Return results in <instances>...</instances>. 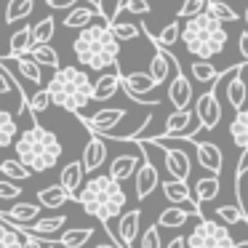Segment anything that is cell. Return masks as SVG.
I'll use <instances>...</instances> for the list:
<instances>
[{"mask_svg":"<svg viewBox=\"0 0 248 248\" xmlns=\"http://www.w3.org/2000/svg\"><path fill=\"white\" fill-rule=\"evenodd\" d=\"M72 200H78L91 219H99L104 224V221L123 214L128 198H125L120 182H115L109 173H104V176H91L88 182H83L78 192L72 195Z\"/></svg>","mask_w":248,"mask_h":248,"instance_id":"6da1fadb","label":"cell"},{"mask_svg":"<svg viewBox=\"0 0 248 248\" xmlns=\"http://www.w3.org/2000/svg\"><path fill=\"white\" fill-rule=\"evenodd\" d=\"M107 19H102V24L88 22L86 27H80V35L72 43L80 67L86 70H109L118 62L120 54V40H115V35L109 32Z\"/></svg>","mask_w":248,"mask_h":248,"instance_id":"7a4b0ae2","label":"cell"},{"mask_svg":"<svg viewBox=\"0 0 248 248\" xmlns=\"http://www.w3.org/2000/svg\"><path fill=\"white\" fill-rule=\"evenodd\" d=\"M16 141V160L30 168V173H43L56 166L62 157V141L54 131L43 128L38 120H32L27 131L19 134Z\"/></svg>","mask_w":248,"mask_h":248,"instance_id":"3957f363","label":"cell"},{"mask_svg":"<svg viewBox=\"0 0 248 248\" xmlns=\"http://www.w3.org/2000/svg\"><path fill=\"white\" fill-rule=\"evenodd\" d=\"M51 96V104L62 107L64 112H83L88 104L93 102V83L86 70L78 67H56L54 78L46 86Z\"/></svg>","mask_w":248,"mask_h":248,"instance_id":"277c9868","label":"cell"},{"mask_svg":"<svg viewBox=\"0 0 248 248\" xmlns=\"http://www.w3.org/2000/svg\"><path fill=\"white\" fill-rule=\"evenodd\" d=\"M227 27L214 19L208 11H200L195 16H189L179 30V40L187 46V51L195 59H214L216 54H221L227 46Z\"/></svg>","mask_w":248,"mask_h":248,"instance_id":"5b68a950","label":"cell"},{"mask_svg":"<svg viewBox=\"0 0 248 248\" xmlns=\"http://www.w3.org/2000/svg\"><path fill=\"white\" fill-rule=\"evenodd\" d=\"M184 240H187V248H232L235 237L230 235L227 224L200 216V221L192 227V232Z\"/></svg>","mask_w":248,"mask_h":248,"instance_id":"8992f818","label":"cell"},{"mask_svg":"<svg viewBox=\"0 0 248 248\" xmlns=\"http://www.w3.org/2000/svg\"><path fill=\"white\" fill-rule=\"evenodd\" d=\"M131 179H134L136 200H147L157 189V184H160V171H157V166L152 163V157L147 155L144 147H141V160H139V166H136V171H134V176H131Z\"/></svg>","mask_w":248,"mask_h":248,"instance_id":"52a82bcc","label":"cell"},{"mask_svg":"<svg viewBox=\"0 0 248 248\" xmlns=\"http://www.w3.org/2000/svg\"><path fill=\"white\" fill-rule=\"evenodd\" d=\"M120 88L128 93L131 102L144 104V107H157V96L155 99H144V93L155 91V80L150 78V72H128V75H120Z\"/></svg>","mask_w":248,"mask_h":248,"instance_id":"ba28073f","label":"cell"},{"mask_svg":"<svg viewBox=\"0 0 248 248\" xmlns=\"http://www.w3.org/2000/svg\"><path fill=\"white\" fill-rule=\"evenodd\" d=\"M195 115H198V128L200 131H214L221 120V102H219V93L211 88V91H203L195 102Z\"/></svg>","mask_w":248,"mask_h":248,"instance_id":"9c48e42d","label":"cell"},{"mask_svg":"<svg viewBox=\"0 0 248 248\" xmlns=\"http://www.w3.org/2000/svg\"><path fill=\"white\" fill-rule=\"evenodd\" d=\"M80 118V123L86 125L91 134H96V136H104L107 131H115V125L120 123V120L125 118V109H112V107H102V109H96V112L88 118L86 112H80L78 115Z\"/></svg>","mask_w":248,"mask_h":248,"instance_id":"30bf717a","label":"cell"},{"mask_svg":"<svg viewBox=\"0 0 248 248\" xmlns=\"http://www.w3.org/2000/svg\"><path fill=\"white\" fill-rule=\"evenodd\" d=\"M144 139V136H141ZM152 141V139H150ZM155 147H160L163 150V163H166V171L171 179H182V182H187L189 171H192V160H189V155L184 150H168V147L157 144V141H152Z\"/></svg>","mask_w":248,"mask_h":248,"instance_id":"8fae6325","label":"cell"},{"mask_svg":"<svg viewBox=\"0 0 248 248\" xmlns=\"http://www.w3.org/2000/svg\"><path fill=\"white\" fill-rule=\"evenodd\" d=\"M139 160H141V147H139V141H136V150H134V152H123V155H115V157H112L107 173L115 179V182H125V179L134 176Z\"/></svg>","mask_w":248,"mask_h":248,"instance_id":"7c38bea8","label":"cell"},{"mask_svg":"<svg viewBox=\"0 0 248 248\" xmlns=\"http://www.w3.org/2000/svg\"><path fill=\"white\" fill-rule=\"evenodd\" d=\"M189 141L198 147V163H200V168H205V171L219 173V176H221L224 157H221L219 144H214V141H198V139H189Z\"/></svg>","mask_w":248,"mask_h":248,"instance_id":"4fadbf2b","label":"cell"},{"mask_svg":"<svg viewBox=\"0 0 248 248\" xmlns=\"http://www.w3.org/2000/svg\"><path fill=\"white\" fill-rule=\"evenodd\" d=\"M107 160V144L102 141V136H91L88 144L83 147V173H96L102 168V163Z\"/></svg>","mask_w":248,"mask_h":248,"instance_id":"5bb4252c","label":"cell"},{"mask_svg":"<svg viewBox=\"0 0 248 248\" xmlns=\"http://www.w3.org/2000/svg\"><path fill=\"white\" fill-rule=\"evenodd\" d=\"M120 67L118 62L112 64V72H104V75H99L96 80H93V102H107V99H112L115 93L120 91Z\"/></svg>","mask_w":248,"mask_h":248,"instance_id":"9a60e30c","label":"cell"},{"mask_svg":"<svg viewBox=\"0 0 248 248\" xmlns=\"http://www.w3.org/2000/svg\"><path fill=\"white\" fill-rule=\"evenodd\" d=\"M168 102L173 104V109H184L192 102V83L187 80V75L182 70H176L173 80L168 83Z\"/></svg>","mask_w":248,"mask_h":248,"instance_id":"2e32d148","label":"cell"},{"mask_svg":"<svg viewBox=\"0 0 248 248\" xmlns=\"http://www.w3.org/2000/svg\"><path fill=\"white\" fill-rule=\"evenodd\" d=\"M139 221H141V208L123 211V214H120L118 235H120V243H123L125 248H134V240L139 237Z\"/></svg>","mask_w":248,"mask_h":248,"instance_id":"e0dca14e","label":"cell"},{"mask_svg":"<svg viewBox=\"0 0 248 248\" xmlns=\"http://www.w3.org/2000/svg\"><path fill=\"white\" fill-rule=\"evenodd\" d=\"M243 70H248V62L240 64V67H235V72L230 75V83H227V99H230V104L235 109L246 107V99H248V86H246V80L240 78Z\"/></svg>","mask_w":248,"mask_h":248,"instance_id":"ac0fdd59","label":"cell"},{"mask_svg":"<svg viewBox=\"0 0 248 248\" xmlns=\"http://www.w3.org/2000/svg\"><path fill=\"white\" fill-rule=\"evenodd\" d=\"M192 118H195V112H192L189 107L173 109V112L166 118V128H163V134H157V136H171V139H179V136H182L184 131L189 128Z\"/></svg>","mask_w":248,"mask_h":248,"instance_id":"d6986e66","label":"cell"},{"mask_svg":"<svg viewBox=\"0 0 248 248\" xmlns=\"http://www.w3.org/2000/svg\"><path fill=\"white\" fill-rule=\"evenodd\" d=\"M189 192H192V200H195V203H208V200L219 198V192H221V179H219V173L198 179V182H195V187L189 189Z\"/></svg>","mask_w":248,"mask_h":248,"instance_id":"ffe728a7","label":"cell"},{"mask_svg":"<svg viewBox=\"0 0 248 248\" xmlns=\"http://www.w3.org/2000/svg\"><path fill=\"white\" fill-rule=\"evenodd\" d=\"M141 27V35H147V38L152 40L155 46H160V48H171V46H176V40H179V30H182V22L179 19H173L171 24H166V27L160 30V35H155L147 24H139Z\"/></svg>","mask_w":248,"mask_h":248,"instance_id":"44dd1931","label":"cell"},{"mask_svg":"<svg viewBox=\"0 0 248 248\" xmlns=\"http://www.w3.org/2000/svg\"><path fill=\"white\" fill-rule=\"evenodd\" d=\"M171 54H168L166 48H160V46H155V56H152L150 62V78L155 80V86H163V83L168 80V75H171Z\"/></svg>","mask_w":248,"mask_h":248,"instance_id":"7402d4cb","label":"cell"},{"mask_svg":"<svg viewBox=\"0 0 248 248\" xmlns=\"http://www.w3.org/2000/svg\"><path fill=\"white\" fill-rule=\"evenodd\" d=\"M93 16H107V11H104L102 6H96V3H93L91 8H88V6L72 8V11L64 16V27H70V30H80V27H86L88 22H93Z\"/></svg>","mask_w":248,"mask_h":248,"instance_id":"603a6c76","label":"cell"},{"mask_svg":"<svg viewBox=\"0 0 248 248\" xmlns=\"http://www.w3.org/2000/svg\"><path fill=\"white\" fill-rule=\"evenodd\" d=\"M6 59H8V62H14V64H16V70L22 72V78H27L30 83H35V86H40V83H43V70H40V64L27 54V51H24V54L6 56Z\"/></svg>","mask_w":248,"mask_h":248,"instance_id":"cb8c5ba5","label":"cell"},{"mask_svg":"<svg viewBox=\"0 0 248 248\" xmlns=\"http://www.w3.org/2000/svg\"><path fill=\"white\" fill-rule=\"evenodd\" d=\"M166 195V200H171L173 205H182V203H195L192 200V192H189V184L182 182V179H168V182L157 184ZM200 205V203H198Z\"/></svg>","mask_w":248,"mask_h":248,"instance_id":"d4e9b609","label":"cell"},{"mask_svg":"<svg viewBox=\"0 0 248 248\" xmlns=\"http://www.w3.org/2000/svg\"><path fill=\"white\" fill-rule=\"evenodd\" d=\"M83 176H86V173H83V163L80 160H70L59 173V187H64L70 195H75L78 187L83 184Z\"/></svg>","mask_w":248,"mask_h":248,"instance_id":"484cf974","label":"cell"},{"mask_svg":"<svg viewBox=\"0 0 248 248\" xmlns=\"http://www.w3.org/2000/svg\"><path fill=\"white\" fill-rule=\"evenodd\" d=\"M230 136L237 150H248V107H240L230 123Z\"/></svg>","mask_w":248,"mask_h":248,"instance_id":"4316f807","label":"cell"},{"mask_svg":"<svg viewBox=\"0 0 248 248\" xmlns=\"http://www.w3.org/2000/svg\"><path fill=\"white\" fill-rule=\"evenodd\" d=\"M72 200V195L67 192L64 187H46V189H40L38 192V203H40V208H62L64 203H70Z\"/></svg>","mask_w":248,"mask_h":248,"instance_id":"83f0119b","label":"cell"},{"mask_svg":"<svg viewBox=\"0 0 248 248\" xmlns=\"http://www.w3.org/2000/svg\"><path fill=\"white\" fill-rule=\"evenodd\" d=\"M91 237H93V227H70V230H64L59 235V243L64 248H83Z\"/></svg>","mask_w":248,"mask_h":248,"instance_id":"f1b7e54d","label":"cell"},{"mask_svg":"<svg viewBox=\"0 0 248 248\" xmlns=\"http://www.w3.org/2000/svg\"><path fill=\"white\" fill-rule=\"evenodd\" d=\"M189 211L182 208V205H171V208L160 211V216H157V227H166V230H179V227L187 224L189 219Z\"/></svg>","mask_w":248,"mask_h":248,"instance_id":"f546056e","label":"cell"},{"mask_svg":"<svg viewBox=\"0 0 248 248\" xmlns=\"http://www.w3.org/2000/svg\"><path fill=\"white\" fill-rule=\"evenodd\" d=\"M0 216H3V219H11V221H22L24 224V221H32V219L40 216V203H14L6 214L0 211Z\"/></svg>","mask_w":248,"mask_h":248,"instance_id":"4dcf8cb0","label":"cell"},{"mask_svg":"<svg viewBox=\"0 0 248 248\" xmlns=\"http://www.w3.org/2000/svg\"><path fill=\"white\" fill-rule=\"evenodd\" d=\"M27 54L32 56L40 67H51V70L59 67V54H56V48H51V43H32Z\"/></svg>","mask_w":248,"mask_h":248,"instance_id":"1f68e13d","label":"cell"},{"mask_svg":"<svg viewBox=\"0 0 248 248\" xmlns=\"http://www.w3.org/2000/svg\"><path fill=\"white\" fill-rule=\"evenodd\" d=\"M19 128H16V118H14L8 109L0 107V150H6L8 144H14Z\"/></svg>","mask_w":248,"mask_h":248,"instance_id":"d6a6232c","label":"cell"},{"mask_svg":"<svg viewBox=\"0 0 248 248\" xmlns=\"http://www.w3.org/2000/svg\"><path fill=\"white\" fill-rule=\"evenodd\" d=\"M35 0H8L6 3V24H16L19 19H27L32 14Z\"/></svg>","mask_w":248,"mask_h":248,"instance_id":"836d02e7","label":"cell"},{"mask_svg":"<svg viewBox=\"0 0 248 248\" xmlns=\"http://www.w3.org/2000/svg\"><path fill=\"white\" fill-rule=\"evenodd\" d=\"M30 46H32V27H19L16 32L11 35V40H8V54L6 56L24 54V51H30Z\"/></svg>","mask_w":248,"mask_h":248,"instance_id":"e575fe53","label":"cell"},{"mask_svg":"<svg viewBox=\"0 0 248 248\" xmlns=\"http://www.w3.org/2000/svg\"><path fill=\"white\" fill-rule=\"evenodd\" d=\"M0 173L6 179H11V182H27L30 179V168L22 166L16 157H8V160L0 163Z\"/></svg>","mask_w":248,"mask_h":248,"instance_id":"d590c367","label":"cell"},{"mask_svg":"<svg viewBox=\"0 0 248 248\" xmlns=\"http://www.w3.org/2000/svg\"><path fill=\"white\" fill-rule=\"evenodd\" d=\"M189 70H192V78L198 83H214L216 78H219V72H221V70H216L208 59H195Z\"/></svg>","mask_w":248,"mask_h":248,"instance_id":"8d00e7d4","label":"cell"},{"mask_svg":"<svg viewBox=\"0 0 248 248\" xmlns=\"http://www.w3.org/2000/svg\"><path fill=\"white\" fill-rule=\"evenodd\" d=\"M107 27H109V32L115 35V40H120V43H123V40H136L141 35V27L134 22H109Z\"/></svg>","mask_w":248,"mask_h":248,"instance_id":"74e56055","label":"cell"},{"mask_svg":"<svg viewBox=\"0 0 248 248\" xmlns=\"http://www.w3.org/2000/svg\"><path fill=\"white\" fill-rule=\"evenodd\" d=\"M205 11H208L214 19H219L221 24H227V22H237V14L232 11L230 6H227L224 0H208V3H205Z\"/></svg>","mask_w":248,"mask_h":248,"instance_id":"f35d334b","label":"cell"},{"mask_svg":"<svg viewBox=\"0 0 248 248\" xmlns=\"http://www.w3.org/2000/svg\"><path fill=\"white\" fill-rule=\"evenodd\" d=\"M54 30H56V22H54L51 16L40 19V22L32 27V43H51V38H54Z\"/></svg>","mask_w":248,"mask_h":248,"instance_id":"ab89813d","label":"cell"},{"mask_svg":"<svg viewBox=\"0 0 248 248\" xmlns=\"http://www.w3.org/2000/svg\"><path fill=\"white\" fill-rule=\"evenodd\" d=\"M48 107H51V96H48V91H46V88H40V91H35L32 96H30V102H27V115H32V120H35V115H38V112H46Z\"/></svg>","mask_w":248,"mask_h":248,"instance_id":"60d3db41","label":"cell"},{"mask_svg":"<svg viewBox=\"0 0 248 248\" xmlns=\"http://www.w3.org/2000/svg\"><path fill=\"white\" fill-rule=\"evenodd\" d=\"M0 248H22V235L11 230L6 221H0Z\"/></svg>","mask_w":248,"mask_h":248,"instance_id":"b9f144b4","label":"cell"},{"mask_svg":"<svg viewBox=\"0 0 248 248\" xmlns=\"http://www.w3.org/2000/svg\"><path fill=\"white\" fill-rule=\"evenodd\" d=\"M205 3H208V0H184L182 6H179V14H176V16H179V19L195 16V14L205 11Z\"/></svg>","mask_w":248,"mask_h":248,"instance_id":"7bdbcfd3","label":"cell"},{"mask_svg":"<svg viewBox=\"0 0 248 248\" xmlns=\"http://www.w3.org/2000/svg\"><path fill=\"white\" fill-rule=\"evenodd\" d=\"M139 243H141V248H163V243H160V227H157V224L147 227Z\"/></svg>","mask_w":248,"mask_h":248,"instance_id":"ee69618b","label":"cell"},{"mask_svg":"<svg viewBox=\"0 0 248 248\" xmlns=\"http://www.w3.org/2000/svg\"><path fill=\"white\" fill-rule=\"evenodd\" d=\"M0 198L14 200V198H22V187L11 179H0Z\"/></svg>","mask_w":248,"mask_h":248,"instance_id":"f6af8a7d","label":"cell"},{"mask_svg":"<svg viewBox=\"0 0 248 248\" xmlns=\"http://www.w3.org/2000/svg\"><path fill=\"white\" fill-rule=\"evenodd\" d=\"M22 235V248H43V237L35 235V232H27V230H16Z\"/></svg>","mask_w":248,"mask_h":248,"instance_id":"bcb514c9","label":"cell"},{"mask_svg":"<svg viewBox=\"0 0 248 248\" xmlns=\"http://www.w3.org/2000/svg\"><path fill=\"white\" fill-rule=\"evenodd\" d=\"M237 48H240V56L248 62V30L240 32V38H237Z\"/></svg>","mask_w":248,"mask_h":248,"instance_id":"7dc6e473","label":"cell"},{"mask_svg":"<svg viewBox=\"0 0 248 248\" xmlns=\"http://www.w3.org/2000/svg\"><path fill=\"white\" fill-rule=\"evenodd\" d=\"M75 3H80V0H48V6L56 8V11H59V8H70V6H75Z\"/></svg>","mask_w":248,"mask_h":248,"instance_id":"c3c4849f","label":"cell"},{"mask_svg":"<svg viewBox=\"0 0 248 248\" xmlns=\"http://www.w3.org/2000/svg\"><path fill=\"white\" fill-rule=\"evenodd\" d=\"M166 248H187V240L184 237H173V240H168Z\"/></svg>","mask_w":248,"mask_h":248,"instance_id":"681fc988","label":"cell"},{"mask_svg":"<svg viewBox=\"0 0 248 248\" xmlns=\"http://www.w3.org/2000/svg\"><path fill=\"white\" fill-rule=\"evenodd\" d=\"M232 248H248V240H235V243H232Z\"/></svg>","mask_w":248,"mask_h":248,"instance_id":"f907efd6","label":"cell"},{"mask_svg":"<svg viewBox=\"0 0 248 248\" xmlns=\"http://www.w3.org/2000/svg\"><path fill=\"white\" fill-rule=\"evenodd\" d=\"M96 248H120V246H115V243H99Z\"/></svg>","mask_w":248,"mask_h":248,"instance_id":"816d5d0a","label":"cell"},{"mask_svg":"<svg viewBox=\"0 0 248 248\" xmlns=\"http://www.w3.org/2000/svg\"><path fill=\"white\" fill-rule=\"evenodd\" d=\"M43 248H56V246H54V243H48V246H43Z\"/></svg>","mask_w":248,"mask_h":248,"instance_id":"f5cc1de1","label":"cell"},{"mask_svg":"<svg viewBox=\"0 0 248 248\" xmlns=\"http://www.w3.org/2000/svg\"><path fill=\"white\" fill-rule=\"evenodd\" d=\"M246 24H248V8H246Z\"/></svg>","mask_w":248,"mask_h":248,"instance_id":"db71d44e","label":"cell"}]
</instances>
